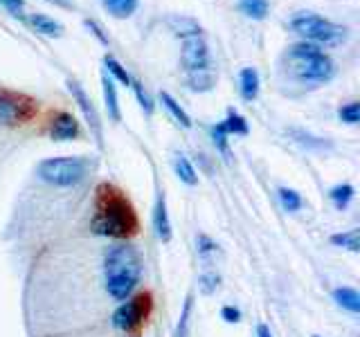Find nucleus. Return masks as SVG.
<instances>
[{
    "instance_id": "f257e3e1",
    "label": "nucleus",
    "mask_w": 360,
    "mask_h": 337,
    "mask_svg": "<svg viewBox=\"0 0 360 337\" xmlns=\"http://www.w3.org/2000/svg\"><path fill=\"white\" fill-rule=\"evenodd\" d=\"M90 230L97 236L106 239H120L127 241L138 234L140 220L135 213L133 202L127 198V194L108 183H101L95 189V216L90 223Z\"/></svg>"
},
{
    "instance_id": "f03ea898",
    "label": "nucleus",
    "mask_w": 360,
    "mask_h": 337,
    "mask_svg": "<svg viewBox=\"0 0 360 337\" xmlns=\"http://www.w3.org/2000/svg\"><path fill=\"white\" fill-rule=\"evenodd\" d=\"M142 261L131 243L112 245L104 256V284L106 292L117 301H127L135 286L140 284Z\"/></svg>"
},
{
    "instance_id": "7ed1b4c3",
    "label": "nucleus",
    "mask_w": 360,
    "mask_h": 337,
    "mask_svg": "<svg viewBox=\"0 0 360 337\" xmlns=\"http://www.w3.org/2000/svg\"><path fill=\"white\" fill-rule=\"evenodd\" d=\"M286 72L302 86H322L335 77V63L318 45L297 43L286 52Z\"/></svg>"
},
{
    "instance_id": "20e7f679",
    "label": "nucleus",
    "mask_w": 360,
    "mask_h": 337,
    "mask_svg": "<svg viewBox=\"0 0 360 337\" xmlns=\"http://www.w3.org/2000/svg\"><path fill=\"white\" fill-rule=\"evenodd\" d=\"M292 29H295L307 43H320V45H340L347 41V27L338 25L333 20H326L311 11H300L290 20Z\"/></svg>"
},
{
    "instance_id": "39448f33",
    "label": "nucleus",
    "mask_w": 360,
    "mask_h": 337,
    "mask_svg": "<svg viewBox=\"0 0 360 337\" xmlns=\"http://www.w3.org/2000/svg\"><path fill=\"white\" fill-rule=\"evenodd\" d=\"M88 162L84 157H50L43 160L37 168L43 183L54 187H72L79 185L86 178Z\"/></svg>"
},
{
    "instance_id": "423d86ee",
    "label": "nucleus",
    "mask_w": 360,
    "mask_h": 337,
    "mask_svg": "<svg viewBox=\"0 0 360 337\" xmlns=\"http://www.w3.org/2000/svg\"><path fill=\"white\" fill-rule=\"evenodd\" d=\"M151 312H153L151 292H140V295L127 299L115 312H112V326H115L117 331L138 337L146 319L151 317Z\"/></svg>"
},
{
    "instance_id": "0eeeda50",
    "label": "nucleus",
    "mask_w": 360,
    "mask_h": 337,
    "mask_svg": "<svg viewBox=\"0 0 360 337\" xmlns=\"http://www.w3.org/2000/svg\"><path fill=\"white\" fill-rule=\"evenodd\" d=\"M39 112L37 99H32L22 93L0 88V124L5 126H20L30 121Z\"/></svg>"
},
{
    "instance_id": "6e6552de",
    "label": "nucleus",
    "mask_w": 360,
    "mask_h": 337,
    "mask_svg": "<svg viewBox=\"0 0 360 337\" xmlns=\"http://www.w3.org/2000/svg\"><path fill=\"white\" fill-rule=\"evenodd\" d=\"M68 90H70V95L75 97V101H77V106L82 108V112H84V117H86V121H88V126H90V131H93V135H95V140H97V144L99 146H104V131H101V119H99V112H97V108L93 106V101H90V97L86 95V90L79 86L77 81H68Z\"/></svg>"
},
{
    "instance_id": "1a4fd4ad",
    "label": "nucleus",
    "mask_w": 360,
    "mask_h": 337,
    "mask_svg": "<svg viewBox=\"0 0 360 337\" xmlns=\"http://www.w3.org/2000/svg\"><path fill=\"white\" fill-rule=\"evenodd\" d=\"M183 65L187 67V72L202 70V67L210 65L207 43L200 39V34L185 37V41H183Z\"/></svg>"
},
{
    "instance_id": "9d476101",
    "label": "nucleus",
    "mask_w": 360,
    "mask_h": 337,
    "mask_svg": "<svg viewBox=\"0 0 360 337\" xmlns=\"http://www.w3.org/2000/svg\"><path fill=\"white\" fill-rule=\"evenodd\" d=\"M50 138L56 142H68L79 138V121L70 115V112H56L50 124Z\"/></svg>"
},
{
    "instance_id": "9b49d317",
    "label": "nucleus",
    "mask_w": 360,
    "mask_h": 337,
    "mask_svg": "<svg viewBox=\"0 0 360 337\" xmlns=\"http://www.w3.org/2000/svg\"><path fill=\"white\" fill-rule=\"evenodd\" d=\"M153 230L158 234V239L169 243L172 241V220H169V211H167V198L162 191H158L155 198V207H153Z\"/></svg>"
},
{
    "instance_id": "f8f14e48",
    "label": "nucleus",
    "mask_w": 360,
    "mask_h": 337,
    "mask_svg": "<svg viewBox=\"0 0 360 337\" xmlns=\"http://www.w3.org/2000/svg\"><path fill=\"white\" fill-rule=\"evenodd\" d=\"M101 88H104V101H106V108H108V115L112 121H120L122 119V110H120V99H117V88L112 77H108L104 72L101 77Z\"/></svg>"
},
{
    "instance_id": "ddd939ff",
    "label": "nucleus",
    "mask_w": 360,
    "mask_h": 337,
    "mask_svg": "<svg viewBox=\"0 0 360 337\" xmlns=\"http://www.w3.org/2000/svg\"><path fill=\"white\" fill-rule=\"evenodd\" d=\"M187 81L194 93H207V90H212L214 84H217V77H214L212 67L207 65V67H202V70L187 72Z\"/></svg>"
},
{
    "instance_id": "4468645a",
    "label": "nucleus",
    "mask_w": 360,
    "mask_h": 337,
    "mask_svg": "<svg viewBox=\"0 0 360 337\" xmlns=\"http://www.w3.org/2000/svg\"><path fill=\"white\" fill-rule=\"evenodd\" d=\"M259 86H262V79L255 67H243L241 70V97L245 101H255L259 95Z\"/></svg>"
},
{
    "instance_id": "2eb2a0df",
    "label": "nucleus",
    "mask_w": 360,
    "mask_h": 337,
    "mask_svg": "<svg viewBox=\"0 0 360 337\" xmlns=\"http://www.w3.org/2000/svg\"><path fill=\"white\" fill-rule=\"evenodd\" d=\"M333 301L340 308L354 312V315L360 312V295H358V290H354V288H335L333 290Z\"/></svg>"
},
{
    "instance_id": "dca6fc26",
    "label": "nucleus",
    "mask_w": 360,
    "mask_h": 337,
    "mask_svg": "<svg viewBox=\"0 0 360 337\" xmlns=\"http://www.w3.org/2000/svg\"><path fill=\"white\" fill-rule=\"evenodd\" d=\"M30 22L34 25V29L45 34V37H61V34H63V25H61V22L50 18V16H45V14H32L30 16Z\"/></svg>"
},
{
    "instance_id": "f3484780",
    "label": "nucleus",
    "mask_w": 360,
    "mask_h": 337,
    "mask_svg": "<svg viewBox=\"0 0 360 337\" xmlns=\"http://www.w3.org/2000/svg\"><path fill=\"white\" fill-rule=\"evenodd\" d=\"M174 168H176V176H178L180 180H183L185 185H189V187L198 185L196 168H194V164H191L183 153H178V155L174 157Z\"/></svg>"
},
{
    "instance_id": "a211bd4d",
    "label": "nucleus",
    "mask_w": 360,
    "mask_h": 337,
    "mask_svg": "<svg viewBox=\"0 0 360 337\" xmlns=\"http://www.w3.org/2000/svg\"><path fill=\"white\" fill-rule=\"evenodd\" d=\"M354 196H356V189H354V185H349V183H345V185H335V187L329 191V198H331V202H333V207H335V209H347L349 205H352Z\"/></svg>"
},
{
    "instance_id": "6ab92c4d",
    "label": "nucleus",
    "mask_w": 360,
    "mask_h": 337,
    "mask_svg": "<svg viewBox=\"0 0 360 337\" xmlns=\"http://www.w3.org/2000/svg\"><path fill=\"white\" fill-rule=\"evenodd\" d=\"M160 101H162V106L169 110V115H172L180 124V126H183V128H189L191 126V119H189V115L185 112V108L180 106L172 95H169V93H160Z\"/></svg>"
},
{
    "instance_id": "aec40b11",
    "label": "nucleus",
    "mask_w": 360,
    "mask_h": 337,
    "mask_svg": "<svg viewBox=\"0 0 360 337\" xmlns=\"http://www.w3.org/2000/svg\"><path fill=\"white\" fill-rule=\"evenodd\" d=\"M140 0H101V5L108 9V14L115 18H129L135 9H138Z\"/></svg>"
},
{
    "instance_id": "412c9836",
    "label": "nucleus",
    "mask_w": 360,
    "mask_h": 337,
    "mask_svg": "<svg viewBox=\"0 0 360 337\" xmlns=\"http://www.w3.org/2000/svg\"><path fill=\"white\" fill-rule=\"evenodd\" d=\"M221 126L225 128V133H228V135H248V133H250V128H248V121L232 108L228 110V117L221 121Z\"/></svg>"
},
{
    "instance_id": "4be33fe9",
    "label": "nucleus",
    "mask_w": 360,
    "mask_h": 337,
    "mask_svg": "<svg viewBox=\"0 0 360 337\" xmlns=\"http://www.w3.org/2000/svg\"><path fill=\"white\" fill-rule=\"evenodd\" d=\"M239 9L248 18L264 20L268 16V0H239Z\"/></svg>"
},
{
    "instance_id": "5701e85b",
    "label": "nucleus",
    "mask_w": 360,
    "mask_h": 337,
    "mask_svg": "<svg viewBox=\"0 0 360 337\" xmlns=\"http://www.w3.org/2000/svg\"><path fill=\"white\" fill-rule=\"evenodd\" d=\"M331 243L335 247H345V250H349V252H358L360 250V232L358 230H349V232H342V234H333Z\"/></svg>"
},
{
    "instance_id": "b1692460",
    "label": "nucleus",
    "mask_w": 360,
    "mask_h": 337,
    "mask_svg": "<svg viewBox=\"0 0 360 337\" xmlns=\"http://www.w3.org/2000/svg\"><path fill=\"white\" fill-rule=\"evenodd\" d=\"M104 65H106V74H108V77H115L117 81H122L124 86H131V81H133L131 74L127 72V67H124V65L115 59V56L106 54V56H104Z\"/></svg>"
},
{
    "instance_id": "393cba45",
    "label": "nucleus",
    "mask_w": 360,
    "mask_h": 337,
    "mask_svg": "<svg viewBox=\"0 0 360 337\" xmlns=\"http://www.w3.org/2000/svg\"><path fill=\"white\" fill-rule=\"evenodd\" d=\"M290 138L295 140L300 146H307V149H329V142H324L322 138H315L311 133H304L300 128H290Z\"/></svg>"
},
{
    "instance_id": "a878e982",
    "label": "nucleus",
    "mask_w": 360,
    "mask_h": 337,
    "mask_svg": "<svg viewBox=\"0 0 360 337\" xmlns=\"http://www.w3.org/2000/svg\"><path fill=\"white\" fill-rule=\"evenodd\" d=\"M279 202H281V207H284L286 211H300L304 207V200L302 196L297 194L295 189H288V187H281L279 191Z\"/></svg>"
},
{
    "instance_id": "bb28decb",
    "label": "nucleus",
    "mask_w": 360,
    "mask_h": 337,
    "mask_svg": "<svg viewBox=\"0 0 360 337\" xmlns=\"http://www.w3.org/2000/svg\"><path fill=\"white\" fill-rule=\"evenodd\" d=\"M210 135H212V142H214V146L225 155V157H230V149H228V138L230 135L225 133V128L221 126V121L217 124V126H212L210 128Z\"/></svg>"
},
{
    "instance_id": "cd10ccee",
    "label": "nucleus",
    "mask_w": 360,
    "mask_h": 337,
    "mask_svg": "<svg viewBox=\"0 0 360 337\" xmlns=\"http://www.w3.org/2000/svg\"><path fill=\"white\" fill-rule=\"evenodd\" d=\"M338 117H340V121H345V124H358L360 104L358 101H349V104H345L340 110H338Z\"/></svg>"
},
{
    "instance_id": "c85d7f7f",
    "label": "nucleus",
    "mask_w": 360,
    "mask_h": 337,
    "mask_svg": "<svg viewBox=\"0 0 360 337\" xmlns=\"http://www.w3.org/2000/svg\"><path fill=\"white\" fill-rule=\"evenodd\" d=\"M219 284H221V277L217 272H202L198 277V286L202 290V295H212V292L219 288Z\"/></svg>"
},
{
    "instance_id": "c756f323",
    "label": "nucleus",
    "mask_w": 360,
    "mask_h": 337,
    "mask_svg": "<svg viewBox=\"0 0 360 337\" xmlns=\"http://www.w3.org/2000/svg\"><path fill=\"white\" fill-rule=\"evenodd\" d=\"M189 317H191V295L185 299L183 312H180V322H178V329H176V337H187V331H189Z\"/></svg>"
},
{
    "instance_id": "7c9ffc66",
    "label": "nucleus",
    "mask_w": 360,
    "mask_h": 337,
    "mask_svg": "<svg viewBox=\"0 0 360 337\" xmlns=\"http://www.w3.org/2000/svg\"><path fill=\"white\" fill-rule=\"evenodd\" d=\"M196 245H198V254H200V258H210V254H217L219 252V245L214 243L210 236H205V234H200L198 236V241H196Z\"/></svg>"
},
{
    "instance_id": "2f4dec72",
    "label": "nucleus",
    "mask_w": 360,
    "mask_h": 337,
    "mask_svg": "<svg viewBox=\"0 0 360 337\" xmlns=\"http://www.w3.org/2000/svg\"><path fill=\"white\" fill-rule=\"evenodd\" d=\"M131 86H133V90H135V97H138V101H140V106H142V110L146 112V115H151L153 112V104H151V99H149V95L144 93V88H142V84L140 81H131Z\"/></svg>"
},
{
    "instance_id": "473e14b6",
    "label": "nucleus",
    "mask_w": 360,
    "mask_h": 337,
    "mask_svg": "<svg viewBox=\"0 0 360 337\" xmlns=\"http://www.w3.org/2000/svg\"><path fill=\"white\" fill-rule=\"evenodd\" d=\"M221 317L228 324H236V322H241V310L234 308V306H223L221 308Z\"/></svg>"
},
{
    "instance_id": "72a5a7b5",
    "label": "nucleus",
    "mask_w": 360,
    "mask_h": 337,
    "mask_svg": "<svg viewBox=\"0 0 360 337\" xmlns=\"http://www.w3.org/2000/svg\"><path fill=\"white\" fill-rule=\"evenodd\" d=\"M0 3H3L9 11H11V14H14V16H22L20 14V11H22V5H25V3H22V0H0Z\"/></svg>"
},
{
    "instance_id": "f704fd0d",
    "label": "nucleus",
    "mask_w": 360,
    "mask_h": 337,
    "mask_svg": "<svg viewBox=\"0 0 360 337\" xmlns=\"http://www.w3.org/2000/svg\"><path fill=\"white\" fill-rule=\"evenodd\" d=\"M86 27H88V29H93V34H95V37H97V39H99L101 43H104V45H108V39H106V34L101 32V27L97 25L95 20H86Z\"/></svg>"
},
{
    "instance_id": "c9c22d12",
    "label": "nucleus",
    "mask_w": 360,
    "mask_h": 337,
    "mask_svg": "<svg viewBox=\"0 0 360 337\" xmlns=\"http://www.w3.org/2000/svg\"><path fill=\"white\" fill-rule=\"evenodd\" d=\"M257 337H273V333H270V329L266 324H259L257 326Z\"/></svg>"
},
{
    "instance_id": "e433bc0d",
    "label": "nucleus",
    "mask_w": 360,
    "mask_h": 337,
    "mask_svg": "<svg viewBox=\"0 0 360 337\" xmlns=\"http://www.w3.org/2000/svg\"><path fill=\"white\" fill-rule=\"evenodd\" d=\"M313 337H320V335H313Z\"/></svg>"
}]
</instances>
